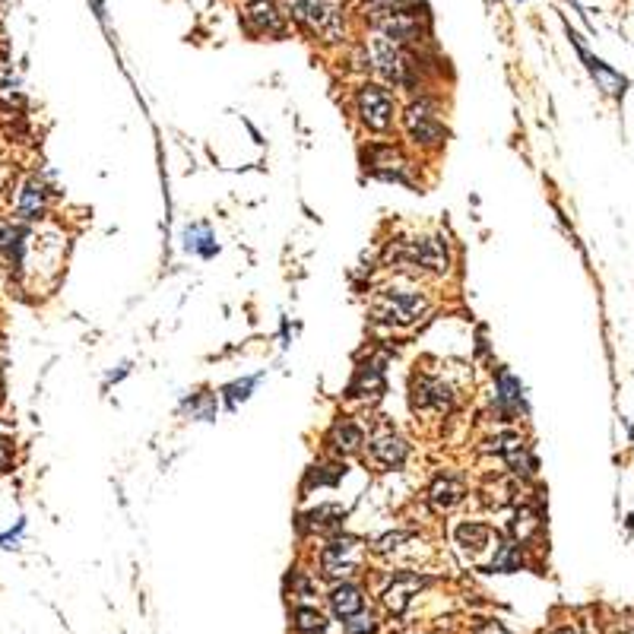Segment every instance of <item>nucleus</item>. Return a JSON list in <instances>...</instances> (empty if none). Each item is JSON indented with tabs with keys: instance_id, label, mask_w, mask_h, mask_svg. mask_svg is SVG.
<instances>
[{
	"instance_id": "nucleus-26",
	"label": "nucleus",
	"mask_w": 634,
	"mask_h": 634,
	"mask_svg": "<svg viewBox=\"0 0 634 634\" xmlns=\"http://www.w3.org/2000/svg\"><path fill=\"white\" fill-rule=\"evenodd\" d=\"M527 549L530 546L517 543V539H511V536H505V539H501L498 552L492 555L486 574H514V571H524L527 568Z\"/></svg>"
},
{
	"instance_id": "nucleus-19",
	"label": "nucleus",
	"mask_w": 634,
	"mask_h": 634,
	"mask_svg": "<svg viewBox=\"0 0 634 634\" xmlns=\"http://www.w3.org/2000/svg\"><path fill=\"white\" fill-rule=\"evenodd\" d=\"M13 200V222L23 226H39L48 219L51 210V191L39 175H26L16 181V191L10 194Z\"/></svg>"
},
{
	"instance_id": "nucleus-14",
	"label": "nucleus",
	"mask_w": 634,
	"mask_h": 634,
	"mask_svg": "<svg viewBox=\"0 0 634 634\" xmlns=\"http://www.w3.org/2000/svg\"><path fill=\"white\" fill-rule=\"evenodd\" d=\"M413 457V444L403 438L390 422H371V435L365 444L362 463L371 473H397Z\"/></svg>"
},
{
	"instance_id": "nucleus-11",
	"label": "nucleus",
	"mask_w": 634,
	"mask_h": 634,
	"mask_svg": "<svg viewBox=\"0 0 634 634\" xmlns=\"http://www.w3.org/2000/svg\"><path fill=\"white\" fill-rule=\"evenodd\" d=\"M371 581H375V593H378V603L384 606V612L400 619V615H406L409 606L435 584V577L419 568H378L371 574Z\"/></svg>"
},
{
	"instance_id": "nucleus-23",
	"label": "nucleus",
	"mask_w": 634,
	"mask_h": 634,
	"mask_svg": "<svg viewBox=\"0 0 634 634\" xmlns=\"http://www.w3.org/2000/svg\"><path fill=\"white\" fill-rule=\"evenodd\" d=\"M327 609L337 622L352 619V615L368 609V587L362 581H343L327 587Z\"/></svg>"
},
{
	"instance_id": "nucleus-10",
	"label": "nucleus",
	"mask_w": 634,
	"mask_h": 634,
	"mask_svg": "<svg viewBox=\"0 0 634 634\" xmlns=\"http://www.w3.org/2000/svg\"><path fill=\"white\" fill-rule=\"evenodd\" d=\"M368 29H375L387 39H394L397 45L409 51H428L432 48V16L419 4L397 7V10H368L365 13Z\"/></svg>"
},
{
	"instance_id": "nucleus-6",
	"label": "nucleus",
	"mask_w": 634,
	"mask_h": 634,
	"mask_svg": "<svg viewBox=\"0 0 634 634\" xmlns=\"http://www.w3.org/2000/svg\"><path fill=\"white\" fill-rule=\"evenodd\" d=\"M349 111L352 121L371 140H390L400 130V111L403 102L397 89L378 80H359L349 89Z\"/></svg>"
},
{
	"instance_id": "nucleus-4",
	"label": "nucleus",
	"mask_w": 634,
	"mask_h": 634,
	"mask_svg": "<svg viewBox=\"0 0 634 634\" xmlns=\"http://www.w3.org/2000/svg\"><path fill=\"white\" fill-rule=\"evenodd\" d=\"M435 311V298L422 283H413V279H403L400 283L381 286L371 295L368 305V317L371 324L384 333H406L419 327L425 317H432Z\"/></svg>"
},
{
	"instance_id": "nucleus-17",
	"label": "nucleus",
	"mask_w": 634,
	"mask_h": 634,
	"mask_svg": "<svg viewBox=\"0 0 634 634\" xmlns=\"http://www.w3.org/2000/svg\"><path fill=\"white\" fill-rule=\"evenodd\" d=\"M368 435H371V425L359 416L352 413H340L337 419H333L327 425V432L321 438L324 444V457H333V460H362L365 454V444H368Z\"/></svg>"
},
{
	"instance_id": "nucleus-21",
	"label": "nucleus",
	"mask_w": 634,
	"mask_h": 634,
	"mask_svg": "<svg viewBox=\"0 0 634 634\" xmlns=\"http://www.w3.org/2000/svg\"><path fill=\"white\" fill-rule=\"evenodd\" d=\"M425 546V539L413 530H387L375 539H368V555L378 558V562H387V565H397L406 555H419Z\"/></svg>"
},
{
	"instance_id": "nucleus-31",
	"label": "nucleus",
	"mask_w": 634,
	"mask_h": 634,
	"mask_svg": "<svg viewBox=\"0 0 634 634\" xmlns=\"http://www.w3.org/2000/svg\"><path fill=\"white\" fill-rule=\"evenodd\" d=\"M184 406L191 409L194 419H213V416H216V394H210V390H203V394H194Z\"/></svg>"
},
{
	"instance_id": "nucleus-13",
	"label": "nucleus",
	"mask_w": 634,
	"mask_h": 634,
	"mask_svg": "<svg viewBox=\"0 0 634 634\" xmlns=\"http://www.w3.org/2000/svg\"><path fill=\"white\" fill-rule=\"evenodd\" d=\"M501 539H505V530H498L489 520L479 517H460L451 524V546L463 555V562H470L476 568L486 571L492 555L498 552Z\"/></svg>"
},
{
	"instance_id": "nucleus-5",
	"label": "nucleus",
	"mask_w": 634,
	"mask_h": 634,
	"mask_svg": "<svg viewBox=\"0 0 634 634\" xmlns=\"http://www.w3.org/2000/svg\"><path fill=\"white\" fill-rule=\"evenodd\" d=\"M298 32L324 48L352 45V7L349 0H283Z\"/></svg>"
},
{
	"instance_id": "nucleus-27",
	"label": "nucleus",
	"mask_w": 634,
	"mask_h": 634,
	"mask_svg": "<svg viewBox=\"0 0 634 634\" xmlns=\"http://www.w3.org/2000/svg\"><path fill=\"white\" fill-rule=\"evenodd\" d=\"M286 596L295 603H311L314 596H317V584H321V577H317L311 568H302V565H295L289 568L286 574Z\"/></svg>"
},
{
	"instance_id": "nucleus-29",
	"label": "nucleus",
	"mask_w": 634,
	"mask_h": 634,
	"mask_svg": "<svg viewBox=\"0 0 634 634\" xmlns=\"http://www.w3.org/2000/svg\"><path fill=\"white\" fill-rule=\"evenodd\" d=\"M184 238H188V251H197L200 257H213V254L219 251L207 226H194V229H188V235H184Z\"/></svg>"
},
{
	"instance_id": "nucleus-18",
	"label": "nucleus",
	"mask_w": 634,
	"mask_h": 634,
	"mask_svg": "<svg viewBox=\"0 0 634 634\" xmlns=\"http://www.w3.org/2000/svg\"><path fill=\"white\" fill-rule=\"evenodd\" d=\"M387 365H390V349H371L362 362L352 368V378L346 384V400L352 403H375L387 390Z\"/></svg>"
},
{
	"instance_id": "nucleus-34",
	"label": "nucleus",
	"mask_w": 634,
	"mask_h": 634,
	"mask_svg": "<svg viewBox=\"0 0 634 634\" xmlns=\"http://www.w3.org/2000/svg\"><path fill=\"white\" fill-rule=\"evenodd\" d=\"M10 463H13V444H10V438L0 435V473L10 470Z\"/></svg>"
},
{
	"instance_id": "nucleus-1",
	"label": "nucleus",
	"mask_w": 634,
	"mask_h": 634,
	"mask_svg": "<svg viewBox=\"0 0 634 634\" xmlns=\"http://www.w3.org/2000/svg\"><path fill=\"white\" fill-rule=\"evenodd\" d=\"M7 257L16 270V283L26 292H51L67 264V235L54 222L26 226L23 238Z\"/></svg>"
},
{
	"instance_id": "nucleus-2",
	"label": "nucleus",
	"mask_w": 634,
	"mask_h": 634,
	"mask_svg": "<svg viewBox=\"0 0 634 634\" xmlns=\"http://www.w3.org/2000/svg\"><path fill=\"white\" fill-rule=\"evenodd\" d=\"M384 267L403 279H413V283H444V279H451L457 257L451 238L444 232H419L390 238L384 248Z\"/></svg>"
},
{
	"instance_id": "nucleus-3",
	"label": "nucleus",
	"mask_w": 634,
	"mask_h": 634,
	"mask_svg": "<svg viewBox=\"0 0 634 634\" xmlns=\"http://www.w3.org/2000/svg\"><path fill=\"white\" fill-rule=\"evenodd\" d=\"M397 134L403 137L400 143L413 156L435 159V156L444 153L447 137H451V127H447L444 99L438 96V92L428 89V92H419V96H409L403 102Z\"/></svg>"
},
{
	"instance_id": "nucleus-33",
	"label": "nucleus",
	"mask_w": 634,
	"mask_h": 634,
	"mask_svg": "<svg viewBox=\"0 0 634 634\" xmlns=\"http://www.w3.org/2000/svg\"><path fill=\"white\" fill-rule=\"evenodd\" d=\"M470 634H514L501 619H476L470 625Z\"/></svg>"
},
{
	"instance_id": "nucleus-15",
	"label": "nucleus",
	"mask_w": 634,
	"mask_h": 634,
	"mask_svg": "<svg viewBox=\"0 0 634 634\" xmlns=\"http://www.w3.org/2000/svg\"><path fill=\"white\" fill-rule=\"evenodd\" d=\"M238 23H241V32L257 42L286 39L292 29L289 10L283 0H241Z\"/></svg>"
},
{
	"instance_id": "nucleus-30",
	"label": "nucleus",
	"mask_w": 634,
	"mask_h": 634,
	"mask_svg": "<svg viewBox=\"0 0 634 634\" xmlns=\"http://www.w3.org/2000/svg\"><path fill=\"white\" fill-rule=\"evenodd\" d=\"M13 188H16V165H13L10 149L0 143V197H4L7 191L13 194Z\"/></svg>"
},
{
	"instance_id": "nucleus-28",
	"label": "nucleus",
	"mask_w": 634,
	"mask_h": 634,
	"mask_svg": "<svg viewBox=\"0 0 634 634\" xmlns=\"http://www.w3.org/2000/svg\"><path fill=\"white\" fill-rule=\"evenodd\" d=\"M340 625H343V634H378L381 631V615L368 606L365 612L352 615V619H346Z\"/></svg>"
},
{
	"instance_id": "nucleus-36",
	"label": "nucleus",
	"mask_w": 634,
	"mask_h": 634,
	"mask_svg": "<svg viewBox=\"0 0 634 634\" xmlns=\"http://www.w3.org/2000/svg\"><path fill=\"white\" fill-rule=\"evenodd\" d=\"M0 400H4V378H0Z\"/></svg>"
},
{
	"instance_id": "nucleus-35",
	"label": "nucleus",
	"mask_w": 634,
	"mask_h": 634,
	"mask_svg": "<svg viewBox=\"0 0 634 634\" xmlns=\"http://www.w3.org/2000/svg\"><path fill=\"white\" fill-rule=\"evenodd\" d=\"M546 634H581V628H577L574 622H565V625H555V628H549Z\"/></svg>"
},
{
	"instance_id": "nucleus-12",
	"label": "nucleus",
	"mask_w": 634,
	"mask_h": 634,
	"mask_svg": "<svg viewBox=\"0 0 634 634\" xmlns=\"http://www.w3.org/2000/svg\"><path fill=\"white\" fill-rule=\"evenodd\" d=\"M479 454L495 457L501 463V470L511 473L520 482H530L536 476V454H533V447H530L527 435L517 432V428H511V425L498 428V432L482 438L479 441Z\"/></svg>"
},
{
	"instance_id": "nucleus-8",
	"label": "nucleus",
	"mask_w": 634,
	"mask_h": 634,
	"mask_svg": "<svg viewBox=\"0 0 634 634\" xmlns=\"http://www.w3.org/2000/svg\"><path fill=\"white\" fill-rule=\"evenodd\" d=\"M362 172L384 184H400V188L419 191L422 175H419V156H413L400 140H368L359 149Z\"/></svg>"
},
{
	"instance_id": "nucleus-22",
	"label": "nucleus",
	"mask_w": 634,
	"mask_h": 634,
	"mask_svg": "<svg viewBox=\"0 0 634 634\" xmlns=\"http://www.w3.org/2000/svg\"><path fill=\"white\" fill-rule=\"evenodd\" d=\"M346 517H349V511L340 505V501H321V505L298 514V533L314 536V539H327L346 527Z\"/></svg>"
},
{
	"instance_id": "nucleus-37",
	"label": "nucleus",
	"mask_w": 634,
	"mask_h": 634,
	"mask_svg": "<svg viewBox=\"0 0 634 634\" xmlns=\"http://www.w3.org/2000/svg\"><path fill=\"white\" fill-rule=\"evenodd\" d=\"M413 634H432V631H413Z\"/></svg>"
},
{
	"instance_id": "nucleus-24",
	"label": "nucleus",
	"mask_w": 634,
	"mask_h": 634,
	"mask_svg": "<svg viewBox=\"0 0 634 634\" xmlns=\"http://www.w3.org/2000/svg\"><path fill=\"white\" fill-rule=\"evenodd\" d=\"M346 479V463L343 460H333V457H321L314 460L308 470H305V482H302V498L311 492V489H337L340 482Z\"/></svg>"
},
{
	"instance_id": "nucleus-16",
	"label": "nucleus",
	"mask_w": 634,
	"mask_h": 634,
	"mask_svg": "<svg viewBox=\"0 0 634 634\" xmlns=\"http://www.w3.org/2000/svg\"><path fill=\"white\" fill-rule=\"evenodd\" d=\"M470 495H473L470 476L457 470V466H441L425 486V505L432 514L444 517V514H457L466 501H470Z\"/></svg>"
},
{
	"instance_id": "nucleus-7",
	"label": "nucleus",
	"mask_w": 634,
	"mask_h": 634,
	"mask_svg": "<svg viewBox=\"0 0 634 634\" xmlns=\"http://www.w3.org/2000/svg\"><path fill=\"white\" fill-rule=\"evenodd\" d=\"M368 568V539L356 533H333L327 539H317V549L311 558V571L324 584H343V581H362Z\"/></svg>"
},
{
	"instance_id": "nucleus-25",
	"label": "nucleus",
	"mask_w": 634,
	"mask_h": 634,
	"mask_svg": "<svg viewBox=\"0 0 634 634\" xmlns=\"http://www.w3.org/2000/svg\"><path fill=\"white\" fill-rule=\"evenodd\" d=\"M289 628L292 634H327L330 615L314 603H292L289 606Z\"/></svg>"
},
{
	"instance_id": "nucleus-32",
	"label": "nucleus",
	"mask_w": 634,
	"mask_h": 634,
	"mask_svg": "<svg viewBox=\"0 0 634 634\" xmlns=\"http://www.w3.org/2000/svg\"><path fill=\"white\" fill-rule=\"evenodd\" d=\"M254 384H257V378H245V381H235V384H229V387H222V394H226V403H229V406H238L241 400H248Z\"/></svg>"
},
{
	"instance_id": "nucleus-20",
	"label": "nucleus",
	"mask_w": 634,
	"mask_h": 634,
	"mask_svg": "<svg viewBox=\"0 0 634 634\" xmlns=\"http://www.w3.org/2000/svg\"><path fill=\"white\" fill-rule=\"evenodd\" d=\"M492 416L501 425H511L520 416H527V400H524V387L511 375L508 368L495 371V394H492Z\"/></svg>"
},
{
	"instance_id": "nucleus-9",
	"label": "nucleus",
	"mask_w": 634,
	"mask_h": 634,
	"mask_svg": "<svg viewBox=\"0 0 634 634\" xmlns=\"http://www.w3.org/2000/svg\"><path fill=\"white\" fill-rule=\"evenodd\" d=\"M463 390L460 384L444 375V371L432 368H416L409 375V409L422 422H444L460 409Z\"/></svg>"
}]
</instances>
